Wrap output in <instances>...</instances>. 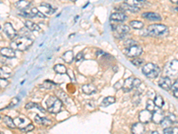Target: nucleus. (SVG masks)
<instances>
[{
	"mask_svg": "<svg viewBox=\"0 0 178 134\" xmlns=\"http://www.w3.org/2000/svg\"><path fill=\"white\" fill-rule=\"evenodd\" d=\"M168 29L164 24H151L147 29V34L153 37H160L168 33Z\"/></svg>",
	"mask_w": 178,
	"mask_h": 134,
	"instance_id": "20e7f679",
	"label": "nucleus"
},
{
	"mask_svg": "<svg viewBox=\"0 0 178 134\" xmlns=\"http://www.w3.org/2000/svg\"><path fill=\"white\" fill-rule=\"evenodd\" d=\"M138 1H141V2H144V1H146V0H138Z\"/></svg>",
	"mask_w": 178,
	"mask_h": 134,
	"instance_id": "603ef678",
	"label": "nucleus"
},
{
	"mask_svg": "<svg viewBox=\"0 0 178 134\" xmlns=\"http://www.w3.org/2000/svg\"><path fill=\"white\" fill-rule=\"evenodd\" d=\"M0 54L2 56L6 58H13L16 56L15 51L11 47H3L0 49Z\"/></svg>",
	"mask_w": 178,
	"mask_h": 134,
	"instance_id": "dca6fc26",
	"label": "nucleus"
},
{
	"mask_svg": "<svg viewBox=\"0 0 178 134\" xmlns=\"http://www.w3.org/2000/svg\"><path fill=\"white\" fill-rule=\"evenodd\" d=\"M4 32L9 38H14L18 33L10 23H5L4 25Z\"/></svg>",
	"mask_w": 178,
	"mask_h": 134,
	"instance_id": "9d476101",
	"label": "nucleus"
},
{
	"mask_svg": "<svg viewBox=\"0 0 178 134\" xmlns=\"http://www.w3.org/2000/svg\"><path fill=\"white\" fill-rule=\"evenodd\" d=\"M143 59H141V58H136V59H133V60H131V63H132V65H134L136 67H139L142 65V64H143Z\"/></svg>",
	"mask_w": 178,
	"mask_h": 134,
	"instance_id": "58836bf2",
	"label": "nucleus"
},
{
	"mask_svg": "<svg viewBox=\"0 0 178 134\" xmlns=\"http://www.w3.org/2000/svg\"><path fill=\"white\" fill-rule=\"evenodd\" d=\"M1 29H2V27H1V25H0V31H1Z\"/></svg>",
	"mask_w": 178,
	"mask_h": 134,
	"instance_id": "6e6d98bb",
	"label": "nucleus"
},
{
	"mask_svg": "<svg viewBox=\"0 0 178 134\" xmlns=\"http://www.w3.org/2000/svg\"><path fill=\"white\" fill-rule=\"evenodd\" d=\"M151 117H152V112L145 109V110H142L139 114H138V119L140 121V123H148L151 121Z\"/></svg>",
	"mask_w": 178,
	"mask_h": 134,
	"instance_id": "1a4fd4ad",
	"label": "nucleus"
},
{
	"mask_svg": "<svg viewBox=\"0 0 178 134\" xmlns=\"http://www.w3.org/2000/svg\"><path fill=\"white\" fill-rule=\"evenodd\" d=\"M177 5H178V2H177Z\"/></svg>",
	"mask_w": 178,
	"mask_h": 134,
	"instance_id": "4d7b16f0",
	"label": "nucleus"
},
{
	"mask_svg": "<svg viewBox=\"0 0 178 134\" xmlns=\"http://www.w3.org/2000/svg\"><path fill=\"white\" fill-rule=\"evenodd\" d=\"M150 134H159V133L157 131H153V132H150Z\"/></svg>",
	"mask_w": 178,
	"mask_h": 134,
	"instance_id": "8fccbe9b",
	"label": "nucleus"
},
{
	"mask_svg": "<svg viewBox=\"0 0 178 134\" xmlns=\"http://www.w3.org/2000/svg\"><path fill=\"white\" fill-rule=\"evenodd\" d=\"M142 85V81L140 79H136V78H134V81H133V87L137 89L139 88L140 86Z\"/></svg>",
	"mask_w": 178,
	"mask_h": 134,
	"instance_id": "79ce46f5",
	"label": "nucleus"
},
{
	"mask_svg": "<svg viewBox=\"0 0 178 134\" xmlns=\"http://www.w3.org/2000/svg\"><path fill=\"white\" fill-rule=\"evenodd\" d=\"M15 7L21 11H24L29 9L31 6V3L28 0H19L15 3Z\"/></svg>",
	"mask_w": 178,
	"mask_h": 134,
	"instance_id": "f3484780",
	"label": "nucleus"
},
{
	"mask_svg": "<svg viewBox=\"0 0 178 134\" xmlns=\"http://www.w3.org/2000/svg\"><path fill=\"white\" fill-rule=\"evenodd\" d=\"M172 129V134H178V127H173Z\"/></svg>",
	"mask_w": 178,
	"mask_h": 134,
	"instance_id": "09e8293b",
	"label": "nucleus"
},
{
	"mask_svg": "<svg viewBox=\"0 0 178 134\" xmlns=\"http://www.w3.org/2000/svg\"><path fill=\"white\" fill-rule=\"evenodd\" d=\"M38 108V109H40L41 110V112H43V113H45V110L41 106V105H37V104H36L34 102H29V103H27V105H25V108L26 109H28V110H30V109H32V108Z\"/></svg>",
	"mask_w": 178,
	"mask_h": 134,
	"instance_id": "c756f323",
	"label": "nucleus"
},
{
	"mask_svg": "<svg viewBox=\"0 0 178 134\" xmlns=\"http://www.w3.org/2000/svg\"><path fill=\"white\" fill-rule=\"evenodd\" d=\"M134 45H137V43H136V40H134L132 38H127L124 43V46L126 47H131V46H134Z\"/></svg>",
	"mask_w": 178,
	"mask_h": 134,
	"instance_id": "ea45409f",
	"label": "nucleus"
},
{
	"mask_svg": "<svg viewBox=\"0 0 178 134\" xmlns=\"http://www.w3.org/2000/svg\"><path fill=\"white\" fill-rule=\"evenodd\" d=\"M124 53L128 57H138L142 54V48L139 45H134L128 47H126Z\"/></svg>",
	"mask_w": 178,
	"mask_h": 134,
	"instance_id": "423d86ee",
	"label": "nucleus"
},
{
	"mask_svg": "<svg viewBox=\"0 0 178 134\" xmlns=\"http://www.w3.org/2000/svg\"><path fill=\"white\" fill-rule=\"evenodd\" d=\"M82 91L86 95H91L96 92V87L93 84H85L82 86Z\"/></svg>",
	"mask_w": 178,
	"mask_h": 134,
	"instance_id": "aec40b11",
	"label": "nucleus"
},
{
	"mask_svg": "<svg viewBox=\"0 0 178 134\" xmlns=\"http://www.w3.org/2000/svg\"><path fill=\"white\" fill-rule=\"evenodd\" d=\"M13 122H14V124L16 125V127H19L20 129L22 128V125H25V124H24V123H25V121H24L22 118H21V117L15 118V119L13 120Z\"/></svg>",
	"mask_w": 178,
	"mask_h": 134,
	"instance_id": "72a5a7b5",
	"label": "nucleus"
},
{
	"mask_svg": "<svg viewBox=\"0 0 178 134\" xmlns=\"http://www.w3.org/2000/svg\"><path fill=\"white\" fill-rule=\"evenodd\" d=\"M116 102V99L112 96H109V97H106L104 100L102 101V104L101 105L104 106V107H106V106H109L112 104H114Z\"/></svg>",
	"mask_w": 178,
	"mask_h": 134,
	"instance_id": "bb28decb",
	"label": "nucleus"
},
{
	"mask_svg": "<svg viewBox=\"0 0 178 134\" xmlns=\"http://www.w3.org/2000/svg\"><path fill=\"white\" fill-rule=\"evenodd\" d=\"M0 134H1V132H0Z\"/></svg>",
	"mask_w": 178,
	"mask_h": 134,
	"instance_id": "13d9d810",
	"label": "nucleus"
},
{
	"mask_svg": "<svg viewBox=\"0 0 178 134\" xmlns=\"http://www.w3.org/2000/svg\"><path fill=\"white\" fill-rule=\"evenodd\" d=\"M164 119H165V114H164V112H163L161 109L154 110V111L152 112L151 121H152L155 124H160Z\"/></svg>",
	"mask_w": 178,
	"mask_h": 134,
	"instance_id": "6e6552de",
	"label": "nucleus"
},
{
	"mask_svg": "<svg viewBox=\"0 0 178 134\" xmlns=\"http://www.w3.org/2000/svg\"><path fill=\"white\" fill-rule=\"evenodd\" d=\"M63 59L64 60V62H66L67 64H71V62L74 59V54L71 50L66 51L63 55Z\"/></svg>",
	"mask_w": 178,
	"mask_h": 134,
	"instance_id": "a878e982",
	"label": "nucleus"
},
{
	"mask_svg": "<svg viewBox=\"0 0 178 134\" xmlns=\"http://www.w3.org/2000/svg\"><path fill=\"white\" fill-rule=\"evenodd\" d=\"M171 123H172L171 121H169L167 117H165V119L162 121V123H161L160 124H161L164 128H168V127H170V124H171Z\"/></svg>",
	"mask_w": 178,
	"mask_h": 134,
	"instance_id": "a19ab883",
	"label": "nucleus"
},
{
	"mask_svg": "<svg viewBox=\"0 0 178 134\" xmlns=\"http://www.w3.org/2000/svg\"><path fill=\"white\" fill-rule=\"evenodd\" d=\"M54 70L55 72L59 73V74H64V73H67V68L65 67V65H61V64H58V65H55L54 67Z\"/></svg>",
	"mask_w": 178,
	"mask_h": 134,
	"instance_id": "cd10ccee",
	"label": "nucleus"
},
{
	"mask_svg": "<svg viewBox=\"0 0 178 134\" xmlns=\"http://www.w3.org/2000/svg\"><path fill=\"white\" fill-rule=\"evenodd\" d=\"M129 25L133 29H136V30H141V29L143 28V26H144L143 23L140 22V21H131L129 23Z\"/></svg>",
	"mask_w": 178,
	"mask_h": 134,
	"instance_id": "c85d7f7f",
	"label": "nucleus"
},
{
	"mask_svg": "<svg viewBox=\"0 0 178 134\" xmlns=\"http://www.w3.org/2000/svg\"><path fill=\"white\" fill-rule=\"evenodd\" d=\"M35 122L36 123L41 124V125H50V124H52L51 120H49L45 117H40L38 115H36Z\"/></svg>",
	"mask_w": 178,
	"mask_h": 134,
	"instance_id": "5701e85b",
	"label": "nucleus"
},
{
	"mask_svg": "<svg viewBox=\"0 0 178 134\" xmlns=\"http://www.w3.org/2000/svg\"><path fill=\"white\" fill-rule=\"evenodd\" d=\"M12 75V71L7 66L0 67V78L2 79H8Z\"/></svg>",
	"mask_w": 178,
	"mask_h": 134,
	"instance_id": "412c9836",
	"label": "nucleus"
},
{
	"mask_svg": "<svg viewBox=\"0 0 178 134\" xmlns=\"http://www.w3.org/2000/svg\"><path fill=\"white\" fill-rule=\"evenodd\" d=\"M142 73L149 79H155L160 74V68L155 64L148 63L142 69Z\"/></svg>",
	"mask_w": 178,
	"mask_h": 134,
	"instance_id": "7ed1b4c3",
	"label": "nucleus"
},
{
	"mask_svg": "<svg viewBox=\"0 0 178 134\" xmlns=\"http://www.w3.org/2000/svg\"><path fill=\"white\" fill-rule=\"evenodd\" d=\"M142 18L147 19L149 21H153V22H157V21H161V16L157 14V13H152V12H146L143 13L142 14Z\"/></svg>",
	"mask_w": 178,
	"mask_h": 134,
	"instance_id": "f8f14e48",
	"label": "nucleus"
},
{
	"mask_svg": "<svg viewBox=\"0 0 178 134\" xmlns=\"http://www.w3.org/2000/svg\"><path fill=\"white\" fill-rule=\"evenodd\" d=\"M165 74L168 78H177L178 76V60H172L168 62L164 69Z\"/></svg>",
	"mask_w": 178,
	"mask_h": 134,
	"instance_id": "39448f33",
	"label": "nucleus"
},
{
	"mask_svg": "<svg viewBox=\"0 0 178 134\" xmlns=\"http://www.w3.org/2000/svg\"><path fill=\"white\" fill-rule=\"evenodd\" d=\"M38 9L36 7H32L31 9H27V10H24V11H22L21 14L23 16V17H26V18H35L37 16V14H38Z\"/></svg>",
	"mask_w": 178,
	"mask_h": 134,
	"instance_id": "ddd939ff",
	"label": "nucleus"
},
{
	"mask_svg": "<svg viewBox=\"0 0 178 134\" xmlns=\"http://www.w3.org/2000/svg\"><path fill=\"white\" fill-rule=\"evenodd\" d=\"M33 44V39L31 37H21L19 36L17 38L13 39L10 46L11 48L13 50H19V51H25L29 49Z\"/></svg>",
	"mask_w": 178,
	"mask_h": 134,
	"instance_id": "f257e3e1",
	"label": "nucleus"
},
{
	"mask_svg": "<svg viewBox=\"0 0 178 134\" xmlns=\"http://www.w3.org/2000/svg\"><path fill=\"white\" fill-rule=\"evenodd\" d=\"M76 61L77 62H79V61H81V60H83V58H84V54L82 53V52H79L77 56H76Z\"/></svg>",
	"mask_w": 178,
	"mask_h": 134,
	"instance_id": "a18cd8bd",
	"label": "nucleus"
},
{
	"mask_svg": "<svg viewBox=\"0 0 178 134\" xmlns=\"http://www.w3.org/2000/svg\"><path fill=\"white\" fill-rule=\"evenodd\" d=\"M127 18V14H125L123 12H117V13H113L110 15V20L114 21V22H118V23H122L124 21H126Z\"/></svg>",
	"mask_w": 178,
	"mask_h": 134,
	"instance_id": "2eb2a0df",
	"label": "nucleus"
},
{
	"mask_svg": "<svg viewBox=\"0 0 178 134\" xmlns=\"http://www.w3.org/2000/svg\"><path fill=\"white\" fill-rule=\"evenodd\" d=\"M131 132L133 134H144L145 132V128L144 125L142 123H137L132 125L131 128Z\"/></svg>",
	"mask_w": 178,
	"mask_h": 134,
	"instance_id": "6ab92c4d",
	"label": "nucleus"
},
{
	"mask_svg": "<svg viewBox=\"0 0 178 134\" xmlns=\"http://www.w3.org/2000/svg\"><path fill=\"white\" fill-rule=\"evenodd\" d=\"M164 134H172V129L170 127L164 129Z\"/></svg>",
	"mask_w": 178,
	"mask_h": 134,
	"instance_id": "de8ad7c7",
	"label": "nucleus"
},
{
	"mask_svg": "<svg viewBox=\"0 0 178 134\" xmlns=\"http://www.w3.org/2000/svg\"><path fill=\"white\" fill-rule=\"evenodd\" d=\"M111 29L113 31V33L123 34V35H127L130 32V27L125 24H111Z\"/></svg>",
	"mask_w": 178,
	"mask_h": 134,
	"instance_id": "0eeeda50",
	"label": "nucleus"
},
{
	"mask_svg": "<svg viewBox=\"0 0 178 134\" xmlns=\"http://www.w3.org/2000/svg\"><path fill=\"white\" fill-rule=\"evenodd\" d=\"M171 90H172V91H173V95H174V97H175V98H177V99H178V79L176 81H175V83L172 85Z\"/></svg>",
	"mask_w": 178,
	"mask_h": 134,
	"instance_id": "c9c22d12",
	"label": "nucleus"
},
{
	"mask_svg": "<svg viewBox=\"0 0 178 134\" xmlns=\"http://www.w3.org/2000/svg\"><path fill=\"white\" fill-rule=\"evenodd\" d=\"M176 10H177V11L178 12V7H177V8H176Z\"/></svg>",
	"mask_w": 178,
	"mask_h": 134,
	"instance_id": "864d4df0",
	"label": "nucleus"
},
{
	"mask_svg": "<svg viewBox=\"0 0 178 134\" xmlns=\"http://www.w3.org/2000/svg\"><path fill=\"white\" fill-rule=\"evenodd\" d=\"M24 24H25V27L27 29H29L31 32H40L41 31V28L36 23L31 22V21H26Z\"/></svg>",
	"mask_w": 178,
	"mask_h": 134,
	"instance_id": "4be33fe9",
	"label": "nucleus"
},
{
	"mask_svg": "<svg viewBox=\"0 0 178 134\" xmlns=\"http://www.w3.org/2000/svg\"><path fill=\"white\" fill-rule=\"evenodd\" d=\"M155 106L156 105L154 104V101L150 100V99H149V100L147 101V103H146V109L147 110H149L150 112H153L155 110Z\"/></svg>",
	"mask_w": 178,
	"mask_h": 134,
	"instance_id": "f704fd0d",
	"label": "nucleus"
},
{
	"mask_svg": "<svg viewBox=\"0 0 178 134\" xmlns=\"http://www.w3.org/2000/svg\"><path fill=\"white\" fill-rule=\"evenodd\" d=\"M45 105L47 106V111L51 114H57L61 111L63 106V101L60 100L55 96H50L46 100Z\"/></svg>",
	"mask_w": 178,
	"mask_h": 134,
	"instance_id": "f03ea898",
	"label": "nucleus"
},
{
	"mask_svg": "<svg viewBox=\"0 0 178 134\" xmlns=\"http://www.w3.org/2000/svg\"><path fill=\"white\" fill-rule=\"evenodd\" d=\"M8 85H9V81H8L6 79H2V78H0V88L4 89V88H6Z\"/></svg>",
	"mask_w": 178,
	"mask_h": 134,
	"instance_id": "37998d69",
	"label": "nucleus"
},
{
	"mask_svg": "<svg viewBox=\"0 0 178 134\" xmlns=\"http://www.w3.org/2000/svg\"><path fill=\"white\" fill-rule=\"evenodd\" d=\"M159 86L163 89L164 90H170L171 87H172V81L170 78L165 76V77H161L159 81Z\"/></svg>",
	"mask_w": 178,
	"mask_h": 134,
	"instance_id": "9b49d317",
	"label": "nucleus"
},
{
	"mask_svg": "<svg viewBox=\"0 0 178 134\" xmlns=\"http://www.w3.org/2000/svg\"><path fill=\"white\" fill-rule=\"evenodd\" d=\"M55 83L52 82L51 81H45L44 83L42 85H40L39 87L40 88H44V89H46V90H51L53 88V86H54Z\"/></svg>",
	"mask_w": 178,
	"mask_h": 134,
	"instance_id": "473e14b6",
	"label": "nucleus"
},
{
	"mask_svg": "<svg viewBox=\"0 0 178 134\" xmlns=\"http://www.w3.org/2000/svg\"><path fill=\"white\" fill-rule=\"evenodd\" d=\"M170 1H171L172 3H177L178 2V0H170Z\"/></svg>",
	"mask_w": 178,
	"mask_h": 134,
	"instance_id": "3c124183",
	"label": "nucleus"
},
{
	"mask_svg": "<svg viewBox=\"0 0 178 134\" xmlns=\"http://www.w3.org/2000/svg\"><path fill=\"white\" fill-rule=\"evenodd\" d=\"M34 129H35L34 124H32V123H29V124H27L24 128H22V129H21V131H22V132H32Z\"/></svg>",
	"mask_w": 178,
	"mask_h": 134,
	"instance_id": "e433bc0d",
	"label": "nucleus"
},
{
	"mask_svg": "<svg viewBox=\"0 0 178 134\" xmlns=\"http://www.w3.org/2000/svg\"><path fill=\"white\" fill-rule=\"evenodd\" d=\"M169 121H171L172 123H174L176 120H177V116L175 115V114H168V116L167 117Z\"/></svg>",
	"mask_w": 178,
	"mask_h": 134,
	"instance_id": "49530a36",
	"label": "nucleus"
},
{
	"mask_svg": "<svg viewBox=\"0 0 178 134\" xmlns=\"http://www.w3.org/2000/svg\"><path fill=\"white\" fill-rule=\"evenodd\" d=\"M71 1H73V2H75V1H77V0H71Z\"/></svg>",
	"mask_w": 178,
	"mask_h": 134,
	"instance_id": "5fc2aeb1",
	"label": "nucleus"
},
{
	"mask_svg": "<svg viewBox=\"0 0 178 134\" xmlns=\"http://www.w3.org/2000/svg\"><path fill=\"white\" fill-rule=\"evenodd\" d=\"M133 81H134V77H128L125 80V81L123 82V91L124 92H129L133 90Z\"/></svg>",
	"mask_w": 178,
	"mask_h": 134,
	"instance_id": "a211bd4d",
	"label": "nucleus"
},
{
	"mask_svg": "<svg viewBox=\"0 0 178 134\" xmlns=\"http://www.w3.org/2000/svg\"><path fill=\"white\" fill-rule=\"evenodd\" d=\"M3 122H4V124H5L8 128H10V129H14V128H16V125L14 124L13 120L11 117L7 116V115H5V116L3 117Z\"/></svg>",
	"mask_w": 178,
	"mask_h": 134,
	"instance_id": "393cba45",
	"label": "nucleus"
},
{
	"mask_svg": "<svg viewBox=\"0 0 178 134\" xmlns=\"http://www.w3.org/2000/svg\"><path fill=\"white\" fill-rule=\"evenodd\" d=\"M154 104L159 108H161L164 105V99H163V98L160 95H157L155 97V99H154Z\"/></svg>",
	"mask_w": 178,
	"mask_h": 134,
	"instance_id": "2f4dec72",
	"label": "nucleus"
},
{
	"mask_svg": "<svg viewBox=\"0 0 178 134\" xmlns=\"http://www.w3.org/2000/svg\"><path fill=\"white\" fill-rule=\"evenodd\" d=\"M38 11L41 12L42 14H44L45 15V14H52L54 13V9L49 5V4H45V3H43L41 4L39 6H38Z\"/></svg>",
	"mask_w": 178,
	"mask_h": 134,
	"instance_id": "4468645a",
	"label": "nucleus"
},
{
	"mask_svg": "<svg viewBox=\"0 0 178 134\" xmlns=\"http://www.w3.org/2000/svg\"><path fill=\"white\" fill-rule=\"evenodd\" d=\"M125 3L127 4V5H131V6L138 7V8H140L141 6L143 5V2L138 1V0H126Z\"/></svg>",
	"mask_w": 178,
	"mask_h": 134,
	"instance_id": "7c9ffc66",
	"label": "nucleus"
},
{
	"mask_svg": "<svg viewBox=\"0 0 178 134\" xmlns=\"http://www.w3.org/2000/svg\"><path fill=\"white\" fill-rule=\"evenodd\" d=\"M120 6L122 8V11H129L131 13H138L140 11V8L131 6V5H127L126 3H123Z\"/></svg>",
	"mask_w": 178,
	"mask_h": 134,
	"instance_id": "b1692460",
	"label": "nucleus"
},
{
	"mask_svg": "<svg viewBox=\"0 0 178 134\" xmlns=\"http://www.w3.org/2000/svg\"><path fill=\"white\" fill-rule=\"evenodd\" d=\"M122 87H123L122 81H118L117 83H115V84H114V89H115L116 90H118L122 89Z\"/></svg>",
	"mask_w": 178,
	"mask_h": 134,
	"instance_id": "c03bdc74",
	"label": "nucleus"
},
{
	"mask_svg": "<svg viewBox=\"0 0 178 134\" xmlns=\"http://www.w3.org/2000/svg\"><path fill=\"white\" fill-rule=\"evenodd\" d=\"M30 30L29 29H27V28H22V29H21L20 30V32H19V36H21V37H30Z\"/></svg>",
	"mask_w": 178,
	"mask_h": 134,
	"instance_id": "4c0bfd02",
	"label": "nucleus"
}]
</instances>
